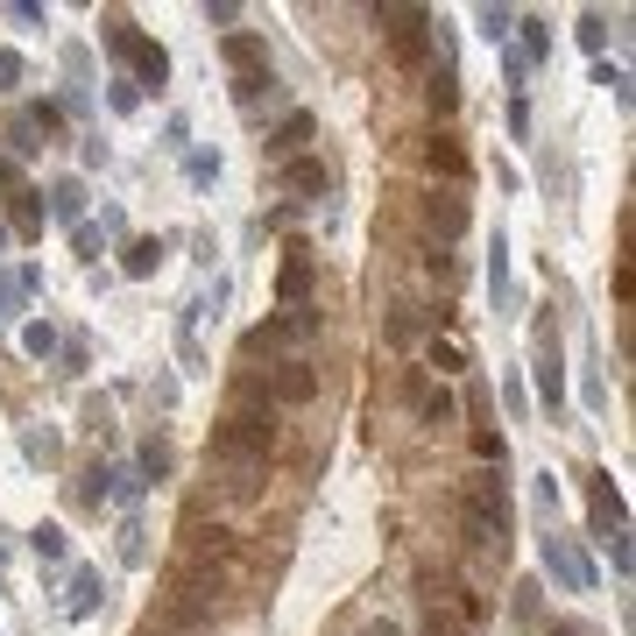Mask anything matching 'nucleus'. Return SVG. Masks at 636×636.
<instances>
[{
  "label": "nucleus",
  "mask_w": 636,
  "mask_h": 636,
  "mask_svg": "<svg viewBox=\"0 0 636 636\" xmlns=\"http://www.w3.org/2000/svg\"><path fill=\"white\" fill-rule=\"evenodd\" d=\"M262 99H283V79L269 64L262 71H240V79H234V106H248V114H255Z\"/></svg>",
  "instance_id": "nucleus-20"
},
{
  "label": "nucleus",
  "mask_w": 636,
  "mask_h": 636,
  "mask_svg": "<svg viewBox=\"0 0 636 636\" xmlns=\"http://www.w3.org/2000/svg\"><path fill=\"white\" fill-rule=\"evenodd\" d=\"M318 332H326V318H318L311 305H297V311H276V318H269V340H276V354H283V346H311Z\"/></svg>",
  "instance_id": "nucleus-14"
},
{
  "label": "nucleus",
  "mask_w": 636,
  "mask_h": 636,
  "mask_svg": "<svg viewBox=\"0 0 636 636\" xmlns=\"http://www.w3.org/2000/svg\"><path fill=\"white\" fill-rule=\"evenodd\" d=\"M22 460L28 467H57V460H64V438H57L50 424H28V432H22Z\"/></svg>",
  "instance_id": "nucleus-22"
},
{
  "label": "nucleus",
  "mask_w": 636,
  "mask_h": 636,
  "mask_svg": "<svg viewBox=\"0 0 636 636\" xmlns=\"http://www.w3.org/2000/svg\"><path fill=\"white\" fill-rule=\"evenodd\" d=\"M424 106H432V114H452V106H460V79H452V64L432 71V85H424Z\"/></svg>",
  "instance_id": "nucleus-27"
},
{
  "label": "nucleus",
  "mask_w": 636,
  "mask_h": 636,
  "mask_svg": "<svg viewBox=\"0 0 636 636\" xmlns=\"http://www.w3.org/2000/svg\"><path fill=\"white\" fill-rule=\"evenodd\" d=\"M601 544H609V566H615V580H629V566H636V558H629V530H615V538H601Z\"/></svg>",
  "instance_id": "nucleus-44"
},
{
  "label": "nucleus",
  "mask_w": 636,
  "mask_h": 636,
  "mask_svg": "<svg viewBox=\"0 0 636 636\" xmlns=\"http://www.w3.org/2000/svg\"><path fill=\"white\" fill-rule=\"evenodd\" d=\"M544 587L538 580H517V587H509V609H517V623H538V615H544Z\"/></svg>",
  "instance_id": "nucleus-34"
},
{
  "label": "nucleus",
  "mask_w": 636,
  "mask_h": 636,
  "mask_svg": "<svg viewBox=\"0 0 636 636\" xmlns=\"http://www.w3.org/2000/svg\"><path fill=\"white\" fill-rule=\"evenodd\" d=\"M134 636H170V629H163V623H142V629H134Z\"/></svg>",
  "instance_id": "nucleus-57"
},
{
  "label": "nucleus",
  "mask_w": 636,
  "mask_h": 636,
  "mask_svg": "<svg viewBox=\"0 0 636 636\" xmlns=\"http://www.w3.org/2000/svg\"><path fill=\"white\" fill-rule=\"evenodd\" d=\"M587 517H594V538H615V530H629V503H623V481L601 467V474H587Z\"/></svg>",
  "instance_id": "nucleus-6"
},
{
  "label": "nucleus",
  "mask_w": 636,
  "mask_h": 636,
  "mask_svg": "<svg viewBox=\"0 0 636 636\" xmlns=\"http://www.w3.org/2000/svg\"><path fill=\"white\" fill-rule=\"evenodd\" d=\"M361 636H403V629H397V623H368Z\"/></svg>",
  "instance_id": "nucleus-56"
},
{
  "label": "nucleus",
  "mask_w": 636,
  "mask_h": 636,
  "mask_svg": "<svg viewBox=\"0 0 636 636\" xmlns=\"http://www.w3.org/2000/svg\"><path fill=\"white\" fill-rule=\"evenodd\" d=\"M403 397H411V411H417L424 424H452V417H460V403H452V389H446V382H424L417 368L403 375Z\"/></svg>",
  "instance_id": "nucleus-9"
},
{
  "label": "nucleus",
  "mask_w": 636,
  "mask_h": 636,
  "mask_svg": "<svg viewBox=\"0 0 636 636\" xmlns=\"http://www.w3.org/2000/svg\"><path fill=\"white\" fill-rule=\"evenodd\" d=\"M488 291H495V305L509 297V248H503V234H495V248H488Z\"/></svg>",
  "instance_id": "nucleus-36"
},
{
  "label": "nucleus",
  "mask_w": 636,
  "mask_h": 636,
  "mask_svg": "<svg viewBox=\"0 0 636 636\" xmlns=\"http://www.w3.org/2000/svg\"><path fill=\"white\" fill-rule=\"evenodd\" d=\"M538 558H544V573H552L566 594H594V566H587V552L573 538H558V530H552V538L538 544Z\"/></svg>",
  "instance_id": "nucleus-5"
},
{
  "label": "nucleus",
  "mask_w": 636,
  "mask_h": 636,
  "mask_svg": "<svg viewBox=\"0 0 636 636\" xmlns=\"http://www.w3.org/2000/svg\"><path fill=\"white\" fill-rule=\"evenodd\" d=\"M134 474H142V481H163V474H170V438H142V452H134Z\"/></svg>",
  "instance_id": "nucleus-28"
},
{
  "label": "nucleus",
  "mask_w": 636,
  "mask_h": 636,
  "mask_svg": "<svg viewBox=\"0 0 636 636\" xmlns=\"http://www.w3.org/2000/svg\"><path fill=\"white\" fill-rule=\"evenodd\" d=\"M311 134H318V120L305 114V106H297V114H283V128L276 134H269V156H276V163H291V156H305V142H311Z\"/></svg>",
  "instance_id": "nucleus-16"
},
{
  "label": "nucleus",
  "mask_w": 636,
  "mask_h": 636,
  "mask_svg": "<svg viewBox=\"0 0 636 636\" xmlns=\"http://www.w3.org/2000/svg\"><path fill=\"white\" fill-rule=\"evenodd\" d=\"M28 544H36V558H50V566H57V558L71 552V538H64V530H57V523H36V530H28Z\"/></svg>",
  "instance_id": "nucleus-33"
},
{
  "label": "nucleus",
  "mask_w": 636,
  "mask_h": 636,
  "mask_svg": "<svg viewBox=\"0 0 636 636\" xmlns=\"http://www.w3.org/2000/svg\"><path fill=\"white\" fill-rule=\"evenodd\" d=\"M432 361H438V375H452V368H467V361H460V346H452V340H432Z\"/></svg>",
  "instance_id": "nucleus-52"
},
{
  "label": "nucleus",
  "mask_w": 636,
  "mask_h": 636,
  "mask_svg": "<svg viewBox=\"0 0 636 636\" xmlns=\"http://www.w3.org/2000/svg\"><path fill=\"white\" fill-rule=\"evenodd\" d=\"M185 177H191V185H212V177H220V149H191V156H185Z\"/></svg>",
  "instance_id": "nucleus-35"
},
{
  "label": "nucleus",
  "mask_w": 636,
  "mask_h": 636,
  "mask_svg": "<svg viewBox=\"0 0 636 636\" xmlns=\"http://www.w3.org/2000/svg\"><path fill=\"white\" fill-rule=\"evenodd\" d=\"M8 14H14V22H22V28H43V22H50V14H43L36 0H8Z\"/></svg>",
  "instance_id": "nucleus-51"
},
{
  "label": "nucleus",
  "mask_w": 636,
  "mask_h": 636,
  "mask_svg": "<svg viewBox=\"0 0 636 636\" xmlns=\"http://www.w3.org/2000/svg\"><path fill=\"white\" fill-rule=\"evenodd\" d=\"M99 43H106L114 57H128V50H134V22H128V14H99Z\"/></svg>",
  "instance_id": "nucleus-30"
},
{
  "label": "nucleus",
  "mask_w": 636,
  "mask_h": 636,
  "mask_svg": "<svg viewBox=\"0 0 636 636\" xmlns=\"http://www.w3.org/2000/svg\"><path fill=\"white\" fill-rule=\"evenodd\" d=\"M580 43L601 57V43H609V22H601V14H580Z\"/></svg>",
  "instance_id": "nucleus-48"
},
{
  "label": "nucleus",
  "mask_w": 636,
  "mask_h": 636,
  "mask_svg": "<svg viewBox=\"0 0 636 636\" xmlns=\"http://www.w3.org/2000/svg\"><path fill=\"white\" fill-rule=\"evenodd\" d=\"M544 636H594L587 623H544Z\"/></svg>",
  "instance_id": "nucleus-55"
},
{
  "label": "nucleus",
  "mask_w": 636,
  "mask_h": 636,
  "mask_svg": "<svg viewBox=\"0 0 636 636\" xmlns=\"http://www.w3.org/2000/svg\"><path fill=\"white\" fill-rule=\"evenodd\" d=\"M375 22H382V36H389V57H397L403 71H417L424 57H432V8H375Z\"/></svg>",
  "instance_id": "nucleus-3"
},
{
  "label": "nucleus",
  "mask_w": 636,
  "mask_h": 636,
  "mask_svg": "<svg viewBox=\"0 0 636 636\" xmlns=\"http://www.w3.org/2000/svg\"><path fill=\"white\" fill-rule=\"evenodd\" d=\"M205 22H212V28H226V36H234L240 8H234V0H205Z\"/></svg>",
  "instance_id": "nucleus-47"
},
{
  "label": "nucleus",
  "mask_w": 636,
  "mask_h": 636,
  "mask_svg": "<svg viewBox=\"0 0 636 636\" xmlns=\"http://www.w3.org/2000/svg\"><path fill=\"white\" fill-rule=\"evenodd\" d=\"M474 452H481V460H495V474L509 467V438L503 432H474Z\"/></svg>",
  "instance_id": "nucleus-41"
},
{
  "label": "nucleus",
  "mask_w": 636,
  "mask_h": 636,
  "mask_svg": "<svg viewBox=\"0 0 636 636\" xmlns=\"http://www.w3.org/2000/svg\"><path fill=\"white\" fill-rule=\"evenodd\" d=\"M163 255H170V240H163V234H134L128 248H120V276H134V283H142V276H156V262H163Z\"/></svg>",
  "instance_id": "nucleus-17"
},
{
  "label": "nucleus",
  "mask_w": 636,
  "mask_h": 636,
  "mask_svg": "<svg viewBox=\"0 0 636 636\" xmlns=\"http://www.w3.org/2000/svg\"><path fill=\"white\" fill-rule=\"evenodd\" d=\"M517 28H523V50L517 57H523V64H544V57H552V28H544L538 14H517Z\"/></svg>",
  "instance_id": "nucleus-26"
},
{
  "label": "nucleus",
  "mask_w": 636,
  "mask_h": 636,
  "mask_svg": "<svg viewBox=\"0 0 636 636\" xmlns=\"http://www.w3.org/2000/svg\"><path fill=\"white\" fill-rule=\"evenodd\" d=\"M36 149H50V142L36 134V120H28V114H14L8 120V156H36Z\"/></svg>",
  "instance_id": "nucleus-29"
},
{
  "label": "nucleus",
  "mask_w": 636,
  "mask_h": 636,
  "mask_svg": "<svg viewBox=\"0 0 636 636\" xmlns=\"http://www.w3.org/2000/svg\"><path fill=\"white\" fill-rule=\"evenodd\" d=\"M594 85H609V93H615V106H629V71H623V64L594 57Z\"/></svg>",
  "instance_id": "nucleus-37"
},
{
  "label": "nucleus",
  "mask_w": 636,
  "mask_h": 636,
  "mask_svg": "<svg viewBox=\"0 0 636 636\" xmlns=\"http://www.w3.org/2000/svg\"><path fill=\"white\" fill-rule=\"evenodd\" d=\"M8 234H28V240H36L43 234V191H8Z\"/></svg>",
  "instance_id": "nucleus-23"
},
{
  "label": "nucleus",
  "mask_w": 636,
  "mask_h": 636,
  "mask_svg": "<svg viewBox=\"0 0 636 636\" xmlns=\"http://www.w3.org/2000/svg\"><path fill=\"white\" fill-rule=\"evenodd\" d=\"M424 226H432L438 248H446V240H460L467 234V199H460V191H432V199H424Z\"/></svg>",
  "instance_id": "nucleus-12"
},
{
  "label": "nucleus",
  "mask_w": 636,
  "mask_h": 636,
  "mask_svg": "<svg viewBox=\"0 0 636 636\" xmlns=\"http://www.w3.org/2000/svg\"><path fill=\"white\" fill-rule=\"evenodd\" d=\"M424 170L446 177V185H467V170H474V163H467V149L452 142V134H432V142H424Z\"/></svg>",
  "instance_id": "nucleus-15"
},
{
  "label": "nucleus",
  "mask_w": 636,
  "mask_h": 636,
  "mask_svg": "<svg viewBox=\"0 0 636 636\" xmlns=\"http://www.w3.org/2000/svg\"><path fill=\"white\" fill-rule=\"evenodd\" d=\"M269 452H276V411L269 403H234L212 424V460L220 467H269Z\"/></svg>",
  "instance_id": "nucleus-2"
},
{
  "label": "nucleus",
  "mask_w": 636,
  "mask_h": 636,
  "mask_svg": "<svg viewBox=\"0 0 636 636\" xmlns=\"http://www.w3.org/2000/svg\"><path fill=\"white\" fill-rule=\"evenodd\" d=\"M509 530H517V517H509V481L503 474H474L467 495H460V538L503 566V558H509Z\"/></svg>",
  "instance_id": "nucleus-1"
},
{
  "label": "nucleus",
  "mask_w": 636,
  "mask_h": 636,
  "mask_svg": "<svg viewBox=\"0 0 636 636\" xmlns=\"http://www.w3.org/2000/svg\"><path fill=\"white\" fill-rule=\"evenodd\" d=\"M446 311H424V305H389V318H382V340L397 346V354H411V346L424 340V332L438 326Z\"/></svg>",
  "instance_id": "nucleus-10"
},
{
  "label": "nucleus",
  "mask_w": 636,
  "mask_h": 636,
  "mask_svg": "<svg viewBox=\"0 0 636 636\" xmlns=\"http://www.w3.org/2000/svg\"><path fill=\"white\" fill-rule=\"evenodd\" d=\"M99 601H106V580H99V566H79V573H71V601H64V615L79 623V615H93Z\"/></svg>",
  "instance_id": "nucleus-19"
},
{
  "label": "nucleus",
  "mask_w": 636,
  "mask_h": 636,
  "mask_svg": "<svg viewBox=\"0 0 636 636\" xmlns=\"http://www.w3.org/2000/svg\"><path fill=\"white\" fill-rule=\"evenodd\" d=\"M474 28L488 43H509V28H517V8H474Z\"/></svg>",
  "instance_id": "nucleus-31"
},
{
  "label": "nucleus",
  "mask_w": 636,
  "mask_h": 636,
  "mask_svg": "<svg viewBox=\"0 0 636 636\" xmlns=\"http://www.w3.org/2000/svg\"><path fill=\"white\" fill-rule=\"evenodd\" d=\"M0 248H8V220H0Z\"/></svg>",
  "instance_id": "nucleus-58"
},
{
  "label": "nucleus",
  "mask_w": 636,
  "mask_h": 636,
  "mask_svg": "<svg viewBox=\"0 0 636 636\" xmlns=\"http://www.w3.org/2000/svg\"><path fill=\"white\" fill-rule=\"evenodd\" d=\"M14 311H22V283L0 269V318H14Z\"/></svg>",
  "instance_id": "nucleus-50"
},
{
  "label": "nucleus",
  "mask_w": 636,
  "mask_h": 636,
  "mask_svg": "<svg viewBox=\"0 0 636 636\" xmlns=\"http://www.w3.org/2000/svg\"><path fill=\"white\" fill-rule=\"evenodd\" d=\"M276 191L291 205H305V199H326L332 191V170H326V156H291V163H276Z\"/></svg>",
  "instance_id": "nucleus-7"
},
{
  "label": "nucleus",
  "mask_w": 636,
  "mask_h": 636,
  "mask_svg": "<svg viewBox=\"0 0 636 636\" xmlns=\"http://www.w3.org/2000/svg\"><path fill=\"white\" fill-rule=\"evenodd\" d=\"M106 106H114V114H134V106H142V93H134V79H114V85H106Z\"/></svg>",
  "instance_id": "nucleus-45"
},
{
  "label": "nucleus",
  "mask_w": 636,
  "mask_h": 636,
  "mask_svg": "<svg viewBox=\"0 0 636 636\" xmlns=\"http://www.w3.org/2000/svg\"><path fill=\"white\" fill-rule=\"evenodd\" d=\"M22 85V50H0V93H14Z\"/></svg>",
  "instance_id": "nucleus-49"
},
{
  "label": "nucleus",
  "mask_w": 636,
  "mask_h": 636,
  "mask_svg": "<svg viewBox=\"0 0 636 636\" xmlns=\"http://www.w3.org/2000/svg\"><path fill=\"white\" fill-rule=\"evenodd\" d=\"M128 64H134V93H163V85H170V50H163V43L134 36Z\"/></svg>",
  "instance_id": "nucleus-13"
},
{
  "label": "nucleus",
  "mask_w": 636,
  "mask_h": 636,
  "mask_svg": "<svg viewBox=\"0 0 636 636\" xmlns=\"http://www.w3.org/2000/svg\"><path fill=\"white\" fill-rule=\"evenodd\" d=\"M71 248H79V262H99V255H106V234H99V226H71Z\"/></svg>",
  "instance_id": "nucleus-40"
},
{
  "label": "nucleus",
  "mask_w": 636,
  "mask_h": 636,
  "mask_svg": "<svg viewBox=\"0 0 636 636\" xmlns=\"http://www.w3.org/2000/svg\"><path fill=\"white\" fill-rule=\"evenodd\" d=\"M530 375H538V397H544V411L558 417V403H566V361H558V326H552V311L538 318V346H530Z\"/></svg>",
  "instance_id": "nucleus-4"
},
{
  "label": "nucleus",
  "mask_w": 636,
  "mask_h": 636,
  "mask_svg": "<svg viewBox=\"0 0 636 636\" xmlns=\"http://www.w3.org/2000/svg\"><path fill=\"white\" fill-rule=\"evenodd\" d=\"M22 354H28V361H50V354H64V340H57V326H50V318L22 326Z\"/></svg>",
  "instance_id": "nucleus-25"
},
{
  "label": "nucleus",
  "mask_w": 636,
  "mask_h": 636,
  "mask_svg": "<svg viewBox=\"0 0 636 636\" xmlns=\"http://www.w3.org/2000/svg\"><path fill=\"white\" fill-rule=\"evenodd\" d=\"M311 397H318V368H311V361H283V368L269 375V411H276V403L297 411V403H311Z\"/></svg>",
  "instance_id": "nucleus-11"
},
{
  "label": "nucleus",
  "mask_w": 636,
  "mask_h": 636,
  "mask_svg": "<svg viewBox=\"0 0 636 636\" xmlns=\"http://www.w3.org/2000/svg\"><path fill=\"white\" fill-rule=\"evenodd\" d=\"M424 636H467V623L452 609H432V615H424Z\"/></svg>",
  "instance_id": "nucleus-46"
},
{
  "label": "nucleus",
  "mask_w": 636,
  "mask_h": 636,
  "mask_svg": "<svg viewBox=\"0 0 636 636\" xmlns=\"http://www.w3.org/2000/svg\"><path fill=\"white\" fill-rule=\"evenodd\" d=\"M424 269H432V283H460V262L446 248H424Z\"/></svg>",
  "instance_id": "nucleus-43"
},
{
  "label": "nucleus",
  "mask_w": 636,
  "mask_h": 636,
  "mask_svg": "<svg viewBox=\"0 0 636 636\" xmlns=\"http://www.w3.org/2000/svg\"><path fill=\"white\" fill-rule=\"evenodd\" d=\"M50 220H64V226L85 220V185H79V177H57V185H50Z\"/></svg>",
  "instance_id": "nucleus-24"
},
{
  "label": "nucleus",
  "mask_w": 636,
  "mask_h": 636,
  "mask_svg": "<svg viewBox=\"0 0 636 636\" xmlns=\"http://www.w3.org/2000/svg\"><path fill=\"white\" fill-rule=\"evenodd\" d=\"M22 114L36 120V134H43V142H57V134H64V106H57V99H36V106H22Z\"/></svg>",
  "instance_id": "nucleus-32"
},
{
  "label": "nucleus",
  "mask_w": 636,
  "mask_h": 636,
  "mask_svg": "<svg viewBox=\"0 0 636 636\" xmlns=\"http://www.w3.org/2000/svg\"><path fill=\"white\" fill-rule=\"evenodd\" d=\"M220 57L234 64V79H240V71H262V64H269V43H262V36H248V28H234V36L220 43Z\"/></svg>",
  "instance_id": "nucleus-18"
},
{
  "label": "nucleus",
  "mask_w": 636,
  "mask_h": 636,
  "mask_svg": "<svg viewBox=\"0 0 636 636\" xmlns=\"http://www.w3.org/2000/svg\"><path fill=\"white\" fill-rule=\"evenodd\" d=\"M0 191H22V163L14 156H0Z\"/></svg>",
  "instance_id": "nucleus-54"
},
{
  "label": "nucleus",
  "mask_w": 636,
  "mask_h": 636,
  "mask_svg": "<svg viewBox=\"0 0 636 636\" xmlns=\"http://www.w3.org/2000/svg\"><path fill=\"white\" fill-rule=\"evenodd\" d=\"M269 467H220V503H255Z\"/></svg>",
  "instance_id": "nucleus-21"
},
{
  "label": "nucleus",
  "mask_w": 636,
  "mask_h": 636,
  "mask_svg": "<svg viewBox=\"0 0 636 636\" xmlns=\"http://www.w3.org/2000/svg\"><path fill=\"white\" fill-rule=\"evenodd\" d=\"M142 488H149V481L134 474V467H114V481H106V495H114V503H142Z\"/></svg>",
  "instance_id": "nucleus-38"
},
{
  "label": "nucleus",
  "mask_w": 636,
  "mask_h": 636,
  "mask_svg": "<svg viewBox=\"0 0 636 636\" xmlns=\"http://www.w3.org/2000/svg\"><path fill=\"white\" fill-rule=\"evenodd\" d=\"M120 558H128V566H142V558H149V530L134 523V517L120 523Z\"/></svg>",
  "instance_id": "nucleus-39"
},
{
  "label": "nucleus",
  "mask_w": 636,
  "mask_h": 636,
  "mask_svg": "<svg viewBox=\"0 0 636 636\" xmlns=\"http://www.w3.org/2000/svg\"><path fill=\"white\" fill-rule=\"evenodd\" d=\"M106 481H114V467H85V481H79V503H106Z\"/></svg>",
  "instance_id": "nucleus-42"
},
{
  "label": "nucleus",
  "mask_w": 636,
  "mask_h": 636,
  "mask_svg": "<svg viewBox=\"0 0 636 636\" xmlns=\"http://www.w3.org/2000/svg\"><path fill=\"white\" fill-rule=\"evenodd\" d=\"M311 283H318V262H311L305 240H297V248L283 255V269H276V305H283V311H297V305L311 297Z\"/></svg>",
  "instance_id": "nucleus-8"
},
{
  "label": "nucleus",
  "mask_w": 636,
  "mask_h": 636,
  "mask_svg": "<svg viewBox=\"0 0 636 636\" xmlns=\"http://www.w3.org/2000/svg\"><path fill=\"white\" fill-rule=\"evenodd\" d=\"M530 495H538V517H552V509H558V481L552 474H538V488H530Z\"/></svg>",
  "instance_id": "nucleus-53"
}]
</instances>
